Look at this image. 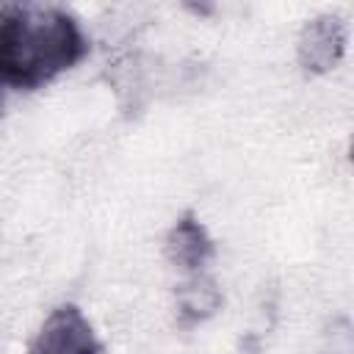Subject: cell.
I'll use <instances>...</instances> for the list:
<instances>
[{
	"label": "cell",
	"instance_id": "obj_1",
	"mask_svg": "<svg viewBox=\"0 0 354 354\" xmlns=\"http://www.w3.org/2000/svg\"><path fill=\"white\" fill-rule=\"evenodd\" d=\"M88 53L77 17L58 6L0 3V83L36 91Z\"/></svg>",
	"mask_w": 354,
	"mask_h": 354
},
{
	"label": "cell",
	"instance_id": "obj_2",
	"mask_svg": "<svg viewBox=\"0 0 354 354\" xmlns=\"http://www.w3.org/2000/svg\"><path fill=\"white\" fill-rule=\"evenodd\" d=\"M105 346L97 337L91 321L72 301L58 304L39 332L33 335L28 354H102Z\"/></svg>",
	"mask_w": 354,
	"mask_h": 354
},
{
	"label": "cell",
	"instance_id": "obj_3",
	"mask_svg": "<svg viewBox=\"0 0 354 354\" xmlns=\"http://www.w3.org/2000/svg\"><path fill=\"white\" fill-rule=\"evenodd\" d=\"M343 55H346V25L340 17L318 14L310 22H304L296 41V58L307 75L332 72L343 61Z\"/></svg>",
	"mask_w": 354,
	"mask_h": 354
},
{
	"label": "cell",
	"instance_id": "obj_4",
	"mask_svg": "<svg viewBox=\"0 0 354 354\" xmlns=\"http://www.w3.org/2000/svg\"><path fill=\"white\" fill-rule=\"evenodd\" d=\"M163 252L174 268L185 274H199L216 257V241L210 238L207 227L196 218V213L185 210L166 232Z\"/></svg>",
	"mask_w": 354,
	"mask_h": 354
},
{
	"label": "cell",
	"instance_id": "obj_5",
	"mask_svg": "<svg viewBox=\"0 0 354 354\" xmlns=\"http://www.w3.org/2000/svg\"><path fill=\"white\" fill-rule=\"evenodd\" d=\"M224 304L221 288L213 277L207 274H188V279H183L174 288V310H177V324L183 329H191L207 318H213Z\"/></svg>",
	"mask_w": 354,
	"mask_h": 354
},
{
	"label": "cell",
	"instance_id": "obj_6",
	"mask_svg": "<svg viewBox=\"0 0 354 354\" xmlns=\"http://www.w3.org/2000/svg\"><path fill=\"white\" fill-rule=\"evenodd\" d=\"M3 113H6V86L0 83V119H3Z\"/></svg>",
	"mask_w": 354,
	"mask_h": 354
}]
</instances>
